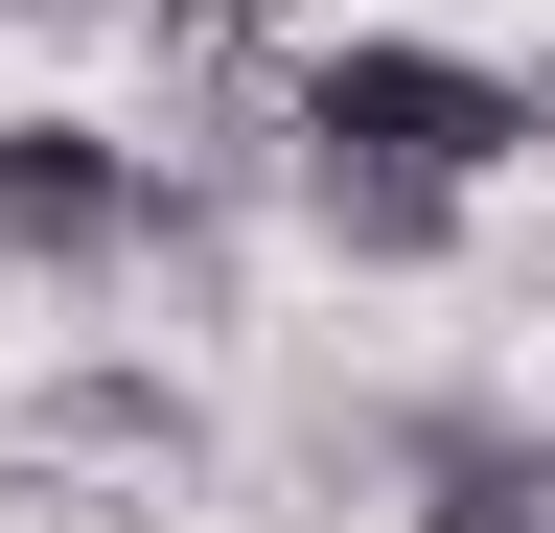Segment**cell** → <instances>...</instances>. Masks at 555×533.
I'll list each match as a JSON object with an SVG mask.
<instances>
[{
    "mask_svg": "<svg viewBox=\"0 0 555 533\" xmlns=\"http://www.w3.org/2000/svg\"><path fill=\"white\" fill-rule=\"evenodd\" d=\"M278 140H371V163H440V186H509L532 163V71L486 47H416V24H347L278 71Z\"/></svg>",
    "mask_w": 555,
    "mask_h": 533,
    "instance_id": "1",
    "label": "cell"
},
{
    "mask_svg": "<svg viewBox=\"0 0 555 533\" xmlns=\"http://www.w3.org/2000/svg\"><path fill=\"white\" fill-rule=\"evenodd\" d=\"M0 255H24V279H116V255H208V210L116 116H0Z\"/></svg>",
    "mask_w": 555,
    "mask_h": 533,
    "instance_id": "2",
    "label": "cell"
},
{
    "mask_svg": "<svg viewBox=\"0 0 555 533\" xmlns=\"http://www.w3.org/2000/svg\"><path fill=\"white\" fill-rule=\"evenodd\" d=\"M393 487H416V533H555V441L486 418V394H416V418H393Z\"/></svg>",
    "mask_w": 555,
    "mask_h": 533,
    "instance_id": "3",
    "label": "cell"
},
{
    "mask_svg": "<svg viewBox=\"0 0 555 533\" xmlns=\"http://www.w3.org/2000/svg\"><path fill=\"white\" fill-rule=\"evenodd\" d=\"M301 232L347 255V279H440V255H463V186L440 163H371V140H301Z\"/></svg>",
    "mask_w": 555,
    "mask_h": 533,
    "instance_id": "4",
    "label": "cell"
},
{
    "mask_svg": "<svg viewBox=\"0 0 555 533\" xmlns=\"http://www.w3.org/2000/svg\"><path fill=\"white\" fill-rule=\"evenodd\" d=\"M69 441H116V464H185V394H163V371H69Z\"/></svg>",
    "mask_w": 555,
    "mask_h": 533,
    "instance_id": "5",
    "label": "cell"
},
{
    "mask_svg": "<svg viewBox=\"0 0 555 533\" xmlns=\"http://www.w3.org/2000/svg\"><path fill=\"white\" fill-rule=\"evenodd\" d=\"M532 140H555V71H532Z\"/></svg>",
    "mask_w": 555,
    "mask_h": 533,
    "instance_id": "6",
    "label": "cell"
}]
</instances>
